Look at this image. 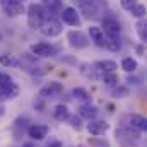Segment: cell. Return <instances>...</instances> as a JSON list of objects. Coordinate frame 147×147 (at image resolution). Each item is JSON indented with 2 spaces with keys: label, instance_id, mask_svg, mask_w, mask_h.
Here are the masks:
<instances>
[{
  "label": "cell",
  "instance_id": "obj_39",
  "mask_svg": "<svg viewBox=\"0 0 147 147\" xmlns=\"http://www.w3.org/2000/svg\"><path fill=\"white\" fill-rule=\"evenodd\" d=\"M70 147H86L84 144H74V146H70Z\"/></svg>",
  "mask_w": 147,
  "mask_h": 147
},
{
  "label": "cell",
  "instance_id": "obj_22",
  "mask_svg": "<svg viewBox=\"0 0 147 147\" xmlns=\"http://www.w3.org/2000/svg\"><path fill=\"white\" fill-rule=\"evenodd\" d=\"M135 31H137V34H139L140 43L146 45V41H147V21H146V17H142V19L137 21V24H135Z\"/></svg>",
  "mask_w": 147,
  "mask_h": 147
},
{
  "label": "cell",
  "instance_id": "obj_12",
  "mask_svg": "<svg viewBox=\"0 0 147 147\" xmlns=\"http://www.w3.org/2000/svg\"><path fill=\"white\" fill-rule=\"evenodd\" d=\"M86 128H87V132H89L91 135L101 137V135H105V134L110 130V123H106L105 120L94 118V120H89V121L86 123Z\"/></svg>",
  "mask_w": 147,
  "mask_h": 147
},
{
  "label": "cell",
  "instance_id": "obj_38",
  "mask_svg": "<svg viewBox=\"0 0 147 147\" xmlns=\"http://www.w3.org/2000/svg\"><path fill=\"white\" fill-rule=\"evenodd\" d=\"M22 147H36L34 144H31V142H26V144H22Z\"/></svg>",
  "mask_w": 147,
  "mask_h": 147
},
{
  "label": "cell",
  "instance_id": "obj_1",
  "mask_svg": "<svg viewBox=\"0 0 147 147\" xmlns=\"http://www.w3.org/2000/svg\"><path fill=\"white\" fill-rule=\"evenodd\" d=\"M26 14H28V26H29L31 29H34V31L41 28V24H43L48 17H51L50 12H48V9H46L45 5H41V3H31V5L28 7Z\"/></svg>",
  "mask_w": 147,
  "mask_h": 147
},
{
  "label": "cell",
  "instance_id": "obj_4",
  "mask_svg": "<svg viewBox=\"0 0 147 147\" xmlns=\"http://www.w3.org/2000/svg\"><path fill=\"white\" fill-rule=\"evenodd\" d=\"M38 31H39L45 38H57V36L62 34L63 24H62V21H58L57 17H48V19L41 24V28H39Z\"/></svg>",
  "mask_w": 147,
  "mask_h": 147
},
{
  "label": "cell",
  "instance_id": "obj_9",
  "mask_svg": "<svg viewBox=\"0 0 147 147\" xmlns=\"http://www.w3.org/2000/svg\"><path fill=\"white\" fill-rule=\"evenodd\" d=\"M0 5H2V10L10 16V17H17V16H22L26 12V7L22 2L19 0H0Z\"/></svg>",
  "mask_w": 147,
  "mask_h": 147
},
{
  "label": "cell",
  "instance_id": "obj_20",
  "mask_svg": "<svg viewBox=\"0 0 147 147\" xmlns=\"http://www.w3.org/2000/svg\"><path fill=\"white\" fill-rule=\"evenodd\" d=\"M41 5H45L50 12V16L53 17V14H60L62 12V0H41Z\"/></svg>",
  "mask_w": 147,
  "mask_h": 147
},
{
  "label": "cell",
  "instance_id": "obj_40",
  "mask_svg": "<svg viewBox=\"0 0 147 147\" xmlns=\"http://www.w3.org/2000/svg\"><path fill=\"white\" fill-rule=\"evenodd\" d=\"M2 39H3V36H2V33H0V43H2Z\"/></svg>",
  "mask_w": 147,
  "mask_h": 147
},
{
  "label": "cell",
  "instance_id": "obj_24",
  "mask_svg": "<svg viewBox=\"0 0 147 147\" xmlns=\"http://www.w3.org/2000/svg\"><path fill=\"white\" fill-rule=\"evenodd\" d=\"M130 94V91H128V87H125V86H115L113 87V91H111V96L115 98V99H123V98H127Z\"/></svg>",
  "mask_w": 147,
  "mask_h": 147
},
{
  "label": "cell",
  "instance_id": "obj_26",
  "mask_svg": "<svg viewBox=\"0 0 147 147\" xmlns=\"http://www.w3.org/2000/svg\"><path fill=\"white\" fill-rule=\"evenodd\" d=\"M105 48L110 50V51H118V50L121 48V41H120V38H106V45H105Z\"/></svg>",
  "mask_w": 147,
  "mask_h": 147
},
{
  "label": "cell",
  "instance_id": "obj_19",
  "mask_svg": "<svg viewBox=\"0 0 147 147\" xmlns=\"http://www.w3.org/2000/svg\"><path fill=\"white\" fill-rule=\"evenodd\" d=\"M120 67H121V70H125L127 74H135L137 69H139V62H137L135 58H132V57H125V58L121 60Z\"/></svg>",
  "mask_w": 147,
  "mask_h": 147
},
{
  "label": "cell",
  "instance_id": "obj_33",
  "mask_svg": "<svg viewBox=\"0 0 147 147\" xmlns=\"http://www.w3.org/2000/svg\"><path fill=\"white\" fill-rule=\"evenodd\" d=\"M33 105H34V108H38V111H43V110H45V99H41L39 96L34 99V103H33Z\"/></svg>",
  "mask_w": 147,
  "mask_h": 147
},
{
  "label": "cell",
  "instance_id": "obj_6",
  "mask_svg": "<svg viewBox=\"0 0 147 147\" xmlns=\"http://www.w3.org/2000/svg\"><path fill=\"white\" fill-rule=\"evenodd\" d=\"M116 69H118V63L115 60H98V62L91 63V77L99 79L103 74L116 72Z\"/></svg>",
  "mask_w": 147,
  "mask_h": 147
},
{
  "label": "cell",
  "instance_id": "obj_25",
  "mask_svg": "<svg viewBox=\"0 0 147 147\" xmlns=\"http://www.w3.org/2000/svg\"><path fill=\"white\" fill-rule=\"evenodd\" d=\"M0 65L3 67H19V60L12 55H0Z\"/></svg>",
  "mask_w": 147,
  "mask_h": 147
},
{
  "label": "cell",
  "instance_id": "obj_15",
  "mask_svg": "<svg viewBox=\"0 0 147 147\" xmlns=\"http://www.w3.org/2000/svg\"><path fill=\"white\" fill-rule=\"evenodd\" d=\"M98 113L99 110L94 106V105H91V103H84L82 106H79V110H77V115L82 118V120H94L96 116H98Z\"/></svg>",
  "mask_w": 147,
  "mask_h": 147
},
{
  "label": "cell",
  "instance_id": "obj_31",
  "mask_svg": "<svg viewBox=\"0 0 147 147\" xmlns=\"http://www.w3.org/2000/svg\"><path fill=\"white\" fill-rule=\"evenodd\" d=\"M135 3H137V0H120V7L123 10H130Z\"/></svg>",
  "mask_w": 147,
  "mask_h": 147
},
{
  "label": "cell",
  "instance_id": "obj_13",
  "mask_svg": "<svg viewBox=\"0 0 147 147\" xmlns=\"http://www.w3.org/2000/svg\"><path fill=\"white\" fill-rule=\"evenodd\" d=\"M60 17H62V22L67 24V26H72V28H79L80 24V17H79V12L75 7H63L62 12H60Z\"/></svg>",
  "mask_w": 147,
  "mask_h": 147
},
{
  "label": "cell",
  "instance_id": "obj_41",
  "mask_svg": "<svg viewBox=\"0 0 147 147\" xmlns=\"http://www.w3.org/2000/svg\"><path fill=\"white\" fill-rule=\"evenodd\" d=\"M19 2H22V3H26V2H28V0H19Z\"/></svg>",
  "mask_w": 147,
  "mask_h": 147
},
{
  "label": "cell",
  "instance_id": "obj_23",
  "mask_svg": "<svg viewBox=\"0 0 147 147\" xmlns=\"http://www.w3.org/2000/svg\"><path fill=\"white\" fill-rule=\"evenodd\" d=\"M99 79H101V80H103V84H105V86H108V87H115V86H118V84H120V77L116 75V72L103 74Z\"/></svg>",
  "mask_w": 147,
  "mask_h": 147
},
{
  "label": "cell",
  "instance_id": "obj_11",
  "mask_svg": "<svg viewBox=\"0 0 147 147\" xmlns=\"http://www.w3.org/2000/svg\"><path fill=\"white\" fill-rule=\"evenodd\" d=\"M26 134H28V137H29L31 140H36L38 142V140H43V139L48 137L50 127H48V125H43V123H33V125L28 127Z\"/></svg>",
  "mask_w": 147,
  "mask_h": 147
},
{
  "label": "cell",
  "instance_id": "obj_32",
  "mask_svg": "<svg viewBox=\"0 0 147 147\" xmlns=\"http://www.w3.org/2000/svg\"><path fill=\"white\" fill-rule=\"evenodd\" d=\"M127 82H128L130 86H139V84H140V77H137V75H132V74H128V77H127Z\"/></svg>",
  "mask_w": 147,
  "mask_h": 147
},
{
  "label": "cell",
  "instance_id": "obj_30",
  "mask_svg": "<svg viewBox=\"0 0 147 147\" xmlns=\"http://www.w3.org/2000/svg\"><path fill=\"white\" fill-rule=\"evenodd\" d=\"M43 147H63V142L62 140H58V139H55V137H51L50 140H46L45 142V146Z\"/></svg>",
  "mask_w": 147,
  "mask_h": 147
},
{
  "label": "cell",
  "instance_id": "obj_34",
  "mask_svg": "<svg viewBox=\"0 0 147 147\" xmlns=\"http://www.w3.org/2000/svg\"><path fill=\"white\" fill-rule=\"evenodd\" d=\"M72 2L77 5V7H79V9H82V7H86L87 3H91L92 0H72Z\"/></svg>",
  "mask_w": 147,
  "mask_h": 147
},
{
  "label": "cell",
  "instance_id": "obj_16",
  "mask_svg": "<svg viewBox=\"0 0 147 147\" xmlns=\"http://www.w3.org/2000/svg\"><path fill=\"white\" fill-rule=\"evenodd\" d=\"M28 127H29V118H28V116H19V118H16L14 123H12V130H14V134H16V139H19V135H22V134L28 130Z\"/></svg>",
  "mask_w": 147,
  "mask_h": 147
},
{
  "label": "cell",
  "instance_id": "obj_5",
  "mask_svg": "<svg viewBox=\"0 0 147 147\" xmlns=\"http://www.w3.org/2000/svg\"><path fill=\"white\" fill-rule=\"evenodd\" d=\"M123 125H127V127H130V128H134V130H137V132H140V134L147 130L146 116H142V115H139V113L123 115V116H121V125H120V127H123Z\"/></svg>",
  "mask_w": 147,
  "mask_h": 147
},
{
  "label": "cell",
  "instance_id": "obj_36",
  "mask_svg": "<svg viewBox=\"0 0 147 147\" xmlns=\"http://www.w3.org/2000/svg\"><path fill=\"white\" fill-rule=\"evenodd\" d=\"M62 62H69V63H75V60L70 57H62Z\"/></svg>",
  "mask_w": 147,
  "mask_h": 147
},
{
  "label": "cell",
  "instance_id": "obj_8",
  "mask_svg": "<svg viewBox=\"0 0 147 147\" xmlns=\"http://www.w3.org/2000/svg\"><path fill=\"white\" fill-rule=\"evenodd\" d=\"M63 84H60L58 80H50L46 86H43L39 89V98L41 99H51V98H57L60 94H63Z\"/></svg>",
  "mask_w": 147,
  "mask_h": 147
},
{
  "label": "cell",
  "instance_id": "obj_29",
  "mask_svg": "<svg viewBox=\"0 0 147 147\" xmlns=\"http://www.w3.org/2000/svg\"><path fill=\"white\" fill-rule=\"evenodd\" d=\"M89 144L94 147H111L110 142L103 137H92V139H89Z\"/></svg>",
  "mask_w": 147,
  "mask_h": 147
},
{
  "label": "cell",
  "instance_id": "obj_18",
  "mask_svg": "<svg viewBox=\"0 0 147 147\" xmlns=\"http://www.w3.org/2000/svg\"><path fill=\"white\" fill-rule=\"evenodd\" d=\"M115 135H116V140L120 142V146H121V147H139V140H134V139L127 137L120 128H116Z\"/></svg>",
  "mask_w": 147,
  "mask_h": 147
},
{
  "label": "cell",
  "instance_id": "obj_21",
  "mask_svg": "<svg viewBox=\"0 0 147 147\" xmlns=\"http://www.w3.org/2000/svg\"><path fill=\"white\" fill-rule=\"evenodd\" d=\"M72 98L80 101V103H91V94L84 87H74L72 89Z\"/></svg>",
  "mask_w": 147,
  "mask_h": 147
},
{
  "label": "cell",
  "instance_id": "obj_27",
  "mask_svg": "<svg viewBox=\"0 0 147 147\" xmlns=\"http://www.w3.org/2000/svg\"><path fill=\"white\" fill-rule=\"evenodd\" d=\"M128 12H132V16H134V17L142 19V17H146V5H144V3H135Z\"/></svg>",
  "mask_w": 147,
  "mask_h": 147
},
{
  "label": "cell",
  "instance_id": "obj_10",
  "mask_svg": "<svg viewBox=\"0 0 147 147\" xmlns=\"http://www.w3.org/2000/svg\"><path fill=\"white\" fill-rule=\"evenodd\" d=\"M101 31L105 33L106 38H120L121 26L115 17H105L103 22H101Z\"/></svg>",
  "mask_w": 147,
  "mask_h": 147
},
{
  "label": "cell",
  "instance_id": "obj_3",
  "mask_svg": "<svg viewBox=\"0 0 147 147\" xmlns=\"http://www.w3.org/2000/svg\"><path fill=\"white\" fill-rule=\"evenodd\" d=\"M29 53L34 55L36 58H53L58 55L55 45L46 43V41H39V43H33L29 46Z\"/></svg>",
  "mask_w": 147,
  "mask_h": 147
},
{
  "label": "cell",
  "instance_id": "obj_14",
  "mask_svg": "<svg viewBox=\"0 0 147 147\" xmlns=\"http://www.w3.org/2000/svg\"><path fill=\"white\" fill-rule=\"evenodd\" d=\"M89 41H92L98 48H105V45H106V36H105V33L101 31V28L99 26H91L89 28Z\"/></svg>",
  "mask_w": 147,
  "mask_h": 147
},
{
  "label": "cell",
  "instance_id": "obj_35",
  "mask_svg": "<svg viewBox=\"0 0 147 147\" xmlns=\"http://www.w3.org/2000/svg\"><path fill=\"white\" fill-rule=\"evenodd\" d=\"M137 53H139L140 57H144V43H140V45L137 46Z\"/></svg>",
  "mask_w": 147,
  "mask_h": 147
},
{
  "label": "cell",
  "instance_id": "obj_37",
  "mask_svg": "<svg viewBox=\"0 0 147 147\" xmlns=\"http://www.w3.org/2000/svg\"><path fill=\"white\" fill-rule=\"evenodd\" d=\"M5 115V108H3V105L0 103V116H3Z\"/></svg>",
  "mask_w": 147,
  "mask_h": 147
},
{
  "label": "cell",
  "instance_id": "obj_17",
  "mask_svg": "<svg viewBox=\"0 0 147 147\" xmlns=\"http://www.w3.org/2000/svg\"><path fill=\"white\" fill-rule=\"evenodd\" d=\"M69 116H70V110H69V106L67 105H63V103H60V105H57L55 108H53V118L57 120V121H67L69 120Z\"/></svg>",
  "mask_w": 147,
  "mask_h": 147
},
{
  "label": "cell",
  "instance_id": "obj_28",
  "mask_svg": "<svg viewBox=\"0 0 147 147\" xmlns=\"http://www.w3.org/2000/svg\"><path fill=\"white\" fill-rule=\"evenodd\" d=\"M67 121L70 123V127H72L74 130H80V128H82V118H80L79 115H70Z\"/></svg>",
  "mask_w": 147,
  "mask_h": 147
},
{
  "label": "cell",
  "instance_id": "obj_7",
  "mask_svg": "<svg viewBox=\"0 0 147 147\" xmlns=\"http://www.w3.org/2000/svg\"><path fill=\"white\" fill-rule=\"evenodd\" d=\"M67 41H69V45L72 46L74 50H84L91 43L87 34H84L80 29H70L67 33Z\"/></svg>",
  "mask_w": 147,
  "mask_h": 147
},
{
  "label": "cell",
  "instance_id": "obj_2",
  "mask_svg": "<svg viewBox=\"0 0 147 147\" xmlns=\"http://www.w3.org/2000/svg\"><path fill=\"white\" fill-rule=\"evenodd\" d=\"M19 92H21V89L14 82V79L9 74H0V99L2 101L16 99L19 96Z\"/></svg>",
  "mask_w": 147,
  "mask_h": 147
}]
</instances>
